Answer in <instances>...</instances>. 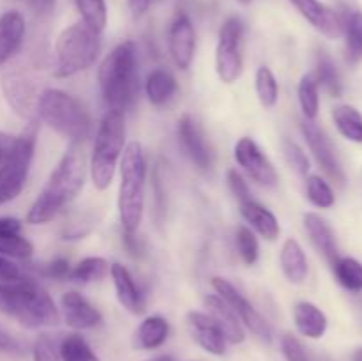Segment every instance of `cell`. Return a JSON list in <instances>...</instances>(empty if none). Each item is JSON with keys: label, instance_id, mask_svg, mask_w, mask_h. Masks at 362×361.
<instances>
[{"label": "cell", "instance_id": "7", "mask_svg": "<svg viewBox=\"0 0 362 361\" xmlns=\"http://www.w3.org/2000/svg\"><path fill=\"white\" fill-rule=\"evenodd\" d=\"M101 53V38L83 21L64 28L55 41V76L69 78L94 66Z\"/></svg>", "mask_w": 362, "mask_h": 361}, {"label": "cell", "instance_id": "2", "mask_svg": "<svg viewBox=\"0 0 362 361\" xmlns=\"http://www.w3.org/2000/svg\"><path fill=\"white\" fill-rule=\"evenodd\" d=\"M101 96L108 110L126 113L140 92L136 45L124 41L103 59L98 69Z\"/></svg>", "mask_w": 362, "mask_h": 361}, {"label": "cell", "instance_id": "48", "mask_svg": "<svg viewBox=\"0 0 362 361\" xmlns=\"http://www.w3.org/2000/svg\"><path fill=\"white\" fill-rule=\"evenodd\" d=\"M127 2H129V7L131 11H133L134 16H141V14L148 9L152 0H127Z\"/></svg>", "mask_w": 362, "mask_h": 361}, {"label": "cell", "instance_id": "20", "mask_svg": "<svg viewBox=\"0 0 362 361\" xmlns=\"http://www.w3.org/2000/svg\"><path fill=\"white\" fill-rule=\"evenodd\" d=\"M110 276L113 280V287H115V294L120 306L133 315L145 314L144 294L140 292V289L136 287V282L131 276V273L127 271L126 265L119 264V262L112 264Z\"/></svg>", "mask_w": 362, "mask_h": 361}, {"label": "cell", "instance_id": "26", "mask_svg": "<svg viewBox=\"0 0 362 361\" xmlns=\"http://www.w3.org/2000/svg\"><path fill=\"white\" fill-rule=\"evenodd\" d=\"M170 324L161 315H151L144 319L134 333V347L141 350L159 349L168 340Z\"/></svg>", "mask_w": 362, "mask_h": 361}, {"label": "cell", "instance_id": "51", "mask_svg": "<svg viewBox=\"0 0 362 361\" xmlns=\"http://www.w3.org/2000/svg\"><path fill=\"white\" fill-rule=\"evenodd\" d=\"M145 361H175L172 356H166V354H161V356H156L151 357V360H145Z\"/></svg>", "mask_w": 362, "mask_h": 361}, {"label": "cell", "instance_id": "5", "mask_svg": "<svg viewBox=\"0 0 362 361\" xmlns=\"http://www.w3.org/2000/svg\"><path fill=\"white\" fill-rule=\"evenodd\" d=\"M35 115L71 144L78 145L90 134L92 122L85 106L60 88H45L39 92Z\"/></svg>", "mask_w": 362, "mask_h": 361}, {"label": "cell", "instance_id": "1", "mask_svg": "<svg viewBox=\"0 0 362 361\" xmlns=\"http://www.w3.org/2000/svg\"><path fill=\"white\" fill-rule=\"evenodd\" d=\"M87 177L85 156L76 144H71L60 161L49 173L41 193L27 212V223L45 225L52 222L71 200L76 198Z\"/></svg>", "mask_w": 362, "mask_h": 361}, {"label": "cell", "instance_id": "18", "mask_svg": "<svg viewBox=\"0 0 362 361\" xmlns=\"http://www.w3.org/2000/svg\"><path fill=\"white\" fill-rule=\"evenodd\" d=\"M297 11L310 21L318 32L329 39H338L343 34V21L334 9L322 4L320 0H290Z\"/></svg>", "mask_w": 362, "mask_h": 361}, {"label": "cell", "instance_id": "35", "mask_svg": "<svg viewBox=\"0 0 362 361\" xmlns=\"http://www.w3.org/2000/svg\"><path fill=\"white\" fill-rule=\"evenodd\" d=\"M255 88H257L258 101L264 108H274L279 99V85L274 73L267 66H260L255 74Z\"/></svg>", "mask_w": 362, "mask_h": 361}, {"label": "cell", "instance_id": "21", "mask_svg": "<svg viewBox=\"0 0 362 361\" xmlns=\"http://www.w3.org/2000/svg\"><path fill=\"white\" fill-rule=\"evenodd\" d=\"M25 30L27 25L20 11H6L0 14V67L6 66L20 50Z\"/></svg>", "mask_w": 362, "mask_h": 361}, {"label": "cell", "instance_id": "9", "mask_svg": "<svg viewBox=\"0 0 362 361\" xmlns=\"http://www.w3.org/2000/svg\"><path fill=\"white\" fill-rule=\"evenodd\" d=\"M244 69V23L230 16L221 25L216 46V73L223 84H233Z\"/></svg>", "mask_w": 362, "mask_h": 361}, {"label": "cell", "instance_id": "39", "mask_svg": "<svg viewBox=\"0 0 362 361\" xmlns=\"http://www.w3.org/2000/svg\"><path fill=\"white\" fill-rule=\"evenodd\" d=\"M34 253V246L27 237L20 236H0V255L13 258H28Z\"/></svg>", "mask_w": 362, "mask_h": 361}, {"label": "cell", "instance_id": "49", "mask_svg": "<svg viewBox=\"0 0 362 361\" xmlns=\"http://www.w3.org/2000/svg\"><path fill=\"white\" fill-rule=\"evenodd\" d=\"M13 142H14V137H11V134L0 131V161H2L4 156H6V152L11 149Z\"/></svg>", "mask_w": 362, "mask_h": 361}, {"label": "cell", "instance_id": "11", "mask_svg": "<svg viewBox=\"0 0 362 361\" xmlns=\"http://www.w3.org/2000/svg\"><path fill=\"white\" fill-rule=\"evenodd\" d=\"M233 158L237 165L246 172L250 179L265 188H274L278 184L279 177L276 172L271 159L262 152L257 142L250 137H243L233 147Z\"/></svg>", "mask_w": 362, "mask_h": 361}, {"label": "cell", "instance_id": "19", "mask_svg": "<svg viewBox=\"0 0 362 361\" xmlns=\"http://www.w3.org/2000/svg\"><path fill=\"white\" fill-rule=\"evenodd\" d=\"M204 304L207 308V314L221 328L226 342L237 345V343H243L246 340V329H244L243 322L239 321L235 311L230 308V304L225 299H221L218 294H209L204 297Z\"/></svg>", "mask_w": 362, "mask_h": 361}, {"label": "cell", "instance_id": "27", "mask_svg": "<svg viewBox=\"0 0 362 361\" xmlns=\"http://www.w3.org/2000/svg\"><path fill=\"white\" fill-rule=\"evenodd\" d=\"M177 85L175 76L166 69H154L148 73L147 81H145V94L148 101L154 106H163L175 96Z\"/></svg>", "mask_w": 362, "mask_h": 361}, {"label": "cell", "instance_id": "46", "mask_svg": "<svg viewBox=\"0 0 362 361\" xmlns=\"http://www.w3.org/2000/svg\"><path fill=\"white\" fill-rule=\"evenodd\" d=\"M21 225L20 219L11 218V216H0V236H20Z\"/></svg>", "mask_w": 362, "mask_h": 361}, {"label": "cell", "instance_id": "33", "mask_svg": "<svg viewBox=\"0 0 362 361\" xmlns=\"http://www.w3.org/2000/svg\"><path fill=\"white\" fill-rule=\"evenodd\" d=\"M334 276L343 289L350 292H362V264L354 257H339L332 264Z\"/></svg>", "mask_w": 362, "mask_h": 361}, {"label": "cell", "instance_id": "44", "mask_svg": "<svg viewBox=\"0 0 362 361\" xmlns=\"http://www.w3.org/2000/svg\"><path fill=\"white\" fill-rule=\"evenodd\" d=\"M226 180H228L230 190H232L233 197H235L237 200L244 202V200H247V198H251L250 186H247V183L244 180V177L240 176L239 170L230 168L228 173H226Z\"/></svg>", "mask_w": 362, "mask_h": 361}, {"label": "cell", "instance_id": "40", "mask_svg": "<svg viewBox=\"0 0 362 361\" xmlns=\"http://www.w3.org/2000/svg\"><path fill=\"white\" fill-rule=\"evenodd\" d=\"M283 152H285V158L288 161V165L296 170L299 176H308L310 172V158H308L306 152L300 149V145H297L292 140H283Z\"/></svg>", "mask_w": 362, "mask_h": 361}, {"label": "cell", "instance_id": "47", "mask_svg": "<svg viewBox=\"0 0 362 361\" xmlns=\"http://www.w3.org/2000/svg\"><path fill=\"white\" fill-rule=\"evenodd\" d=\"M0 353H20V343L6 329L0 328Z\"/></svg>", "mask_w": 362, "mask_h": 361}, {"label": "cell", "instance_id": "23", "mask_svg": "<svg viewBox=\"0 0 362 361\" xmlns=\"http://www.w3.org/2000/svg\"><path fill=\"white\" fill-rule=\"evenodd\" d=\"M239 205L240 214H243V218L246 219V223L255 230V232L260 234V236L267 241L278 239L279 232H281V227H279V222L274 216V212L269 211L265 205L253 200V198L239 202Z\"/></svg>", "mask_w": 362, "mask_h": 361}, {"label": "cell", "instance_id": "6", "mask_svg": "<svg viewBox=\"0 0 362 361\" xmlns=\"http://www.w3.org/2000/svg\"><path fill=\"white\" fill-rule=\"evenodd\" d=\"M124 147H126V119H124V113L108 110L101 119V122H99L94 147H92L90 166H88L92 184H94L95 190H108L113 176H115L117 165L122 158Z\"/></svg>", "mask_w": 362, "mask_h": 361}, {"label": "cell", "instance_id": "17", "mask_svg": "<svg viewBox=\"0 0 362 361\" xmlns=\"http://www.w3.org/2000/svg\"><path fill=\"white\" fill-rule=\"evenodd\" d=\"M60 310L67 326L76 331H83V329H92L101 326L103 315L95 306H92L81 294L76 290H69V292L62 294L60 297Z\"/></svg>", "mask_w": 362, "mask_h": 361}, {"label": "cell", "instance_id": "14", "mask_svg": "<svg viewBox=\"0 0 362 361\" xmlns=\"http://www.w3.org/2000/svg\"><path fill=\"white\" fill-rule=\"evenodd\" d=\"M168 52L173 64L186 71L193 64L197 52V32L187 14H177L168 28Z\"/></svg>", "mask_w": 362, "mask_h": 361}, {"label": "cell", "instance_id": "43", "mask_svg": "<svg viewBox=\"0 0 362 361\" xmlns=\"http://www.w3.org/2000/svg\"><path fill=\"white\" fill-rule=\"evenodd\" d=\"M41 275L48 276V278L55 280H66L71 275V264L67 258L57 257L53 260L46 262L45 265H41Z\"/></svg>", "mask_w": 362, "mask_h": 361}, {"label": "cell", "instance_id": "3", "mask_svg": "<svg viewBox=\"0 0 362 361\" xmlns=\"http://www.w3.org/2000/svg\"><path fill=\"white\" fill-rule=\"evenodd\" d=\"M0 311L23 328H52L60 322V310L39 283L20 278L0 283Z\"/></svg>", "mask_w": 362, "mask_h": 361}, {"label": "cell", "instance_id": "24", "mask_svg": "<svg viewBox=\"0 0 362 361\" xmlns=\"http://www.w3.org/2000/svg\"><path fill=\"white\" fill-rule=\"evenodd\" d=\"M279 264H281L283 275H285V278L288 280L290 283L303 285L308 280L310 265H308L306 253H304L299 241L293 239V237H288V239L283 243L281 253H279Z\"/></svg>", "mask_w": 362, "mask_h": 361}, {"label": "cell", "instance_id": "31", "mask_svg": "<svg viewBox=\"0 0 362 361\" xmlns=\"http://www.w3.org/2000/svg\"><path fill=\"white\" fill-rule=\"evenodd\" d=\"M297 96H299V105L300 110H303L304 119H317L318 110H320V87H318L313 73H308L300 78L299 87H297Z\"/></svg>", "mask_w": 362, "mask_h": 361}, {"label": "cell", "instance_id": "50", "mask_svg": "<svg viewBox=\"0 0 362 361\" xmlns=\"http://www.w3.org/2000/svg\"><path fill=\"white\" fill-rule=\"evenodd\" d=\"M25 2H27L32 9L37 11V13H45V11H48L49 7L53 6V0H25Z\"/></svg>", "mask_w": 362, "mask_h": 361}, {"label": "cell", "instance_id": "30", "mask_svg": "<svg viewBox=\"0 0 362 361\" xmlns=\"http://www.w3.org/2000/svg\"><path fill=\"white\" fill-rule=\"evenodd\" d=\"M110 268H112V264L106 258L87 257L78 262L74 268H71L69 280L78 283L101 282V280H105L110 275Z\"/></svg>", "mask_w": 362, "mask_h": 361}, {"label": "cell", "instance_id": "13", "mask_svg": "<svg viewBox=\"0 0 362 361\" xmlns=\"http://www.w3.org/2000/svg\"><path fill=\"white\" fill-rule=\"evenodd\" d=\"M177 137L179 144L182 147L184 154L191 159L197 168L209 170L212 166V151L211 145L207 144L204 130L189 113H184L177 124Z\"/></svg>", "mask_w": 362, "mask_h": 361}, {"label": "cell", "instance_id": "52", "mask_svg": "<svg viewBox=\"0 0 362 361\" xmlns=\"http://www.w3.org/2000/svg\"><path fill=\"white\" fill-rule=\"evenodd\" d=\"M352 361H362V347L352 354Z\"/></svg>", "mask_w": 362, "mask_h": 361}, {"label": "cell", "instance_id": "38", "mask_svg": "<svg viewBox=\"0 0 362 361\" xmlns=\"http://www.w3.org/2000/svg\"><path fill=\"white\" fill-rule=\"evenodd\" d=\"M235 246L239 251L240 258L244 264L253 265L258 260V253H260V244H258L257 236L253 230L246 225H240L235 232Z\"/></svg>", "mask_w": 362, "mask_h": 361}, {"label": "cell", "instance_id": "10", "mask_svg": "<svg viewBox=\"0 0 362 361\" xmlns=\"http://www.w3.org/2000/svg\"><path fill=\"white\" fill-rule=\"evenodd\" d=\"M212 289L216 290L221 299H225L230 304L235 315L239 317V321L243 322L244 329H250L253 335H257L258 338L264 340V342H272V328L267 321L264 319V315L253 306V304L247 301V297L233 285L232 282H228L226 278L221 276H214L212 278Z\"/></svg>", "mask_w": 362, "mask_h": 361}, {"label": "cell", "instance_id": "41", "mask_svg": "<svg viewBox=\"0 0 362 361\" xmlns=\"http://www.w3.org/2000/svg\"><path fill=\"white\" fill-rule=\"evenodd\" d=\"M32 361H60L59 349L52 336L41 333L32 345Z\"/></svg>", "mask_w": 362, "mask_h": 361}, {"label": "cell", "instance_id": "8", "mask_svg": "<svg viewBox=\"0 0 362 361\" xmlns=\"http://www.w3.org/2000/svg\"><path fill=\"white\" fill-rule=\"evenodd\" d=\"M37 124L30 120L27 130L14 137L13 145L0 161V205L9 204L23 191L34 159Z\"/></svg>", "mask_w": 362, "mask_h": 361}, {"label": "cell", "instance_id": "29", "mask_svg": "<svg viewBox=\"0 0 362 361\" xmlns=\"http://www.w3.org/2000/svg\"><path fill=\"white\" fill-rule=\"evenodd\" d=\"M313 76L315 80H317L318 87H324L325 91L329 92V96H332V98H339V96H341V76H339V71L338 67H336L334 60H332L327 53L322 52L320 55H318Z\"/></svg>", "mask_w": 362, "mask_h": 361}, {"label": "cell", "instance_id": "53", "mask_svg": "<svg viewBox=\"0 0 362 361\" xmlns=\"http://www.w3.org/2000/svg\"><path fill=\"white\" fill-rule=\"evenodd\" d=\"M240 4H244V6H247V4H251V0H239Z\"/></svg>", "mask_w": 362, "mask_h": 361}, {"label": "cell", "instance_id": "15", "mask_svg": "<svg viewBox=\"0 0 362 361\" xmlns=\"http://www.w3.org/2000/svg\"><path fill=\"white\" fill-rule=\"evenodd\" d=\"M2 88L11 108L23 119L32 120L35 115L39 94L34 91L30 80L20 71H7L2 78Z\"/></svg>", "mask_w": 362, "mask_h": 361}, {"label": "cell", "instance_id": "45", "mask_svg": "<svg viewBox=\"0 0 362 361\" xmlns=\"http://www.w3.org/2000/svg\"><path fill=\"white\" fill-rule=\"evenodd\" d=\"M21 278V271L14 262H11L9 258L0 255V283L7 282H16Z\"/></svg>", "mask_w": 362, "mask_h": 361}, {"label": "cell", "instance_id": "37", "mask_svg": "<svg viewBox=\"0 0 362 361\" xmlns=\"http://www.w3.org/2000/svg\"><path fill=\"white\" fill-rule=\"evenodd\" d=\"M346 38V55L352 64L362 60V11H354L343 25Z\"/></svg>", "mask_w": 362, "mask_h": 361}, {"label": "cell", "instance_id": "4", "mask_svg": "<svg viewBox=\"0 0 362 361\" xmlns=\"http://www.w3.org/2000/svg\"><path fill=\"white\" fill-rule=\"evenodd\" d=\"M147 161L138 142H129L120 158L119 218L122 232L136 234L144 219Z\"/></svg>", "mask_w": 362, "mask_h": 361}, {"label": "cell", "instance_id": "25", "mask_svg": "<svg viewBox=\"0 0 362 361\" xmlns=\"http://www.w3.org/2000/svg\"><path fill=\"white\" fill-rule=\"evenodd\" d=\"M293 322L297 331L311 340H320L329 328V321L324 311L310 301H299L293 306Z\"/></svg>", "mask_w": 362, "mask_h": 361}, {"label": "cell", "instance_id": "12", "mask_svg": "<svg viewBox=\"0 0 362 361\" xmlns=\"http://www.w3.org/2000/svg\"><path fill=\"white\" fill-rule=\"evenodd\" d=\"M303 134L308 142V147L313 152L315 159L320 165V168L324 170L325 176L331 180H334L336 184L345 183V172H343V166L339 163L338 156H336L334 147H332L331 140L327 138L325 131L318 126L315 120H303Z\"/></svg>", "mask_w": 362, "mask_h": 361}, {"label": "cell", "instance_id": "34", "mask_svg": "<svg viewBox=\"0 0 362 361\" xmlns=\"http://www.w3.org/2000/svg\"><path fill=\"white\" fill-rule=\"evenodd\" d=\"M74 2H76V9L83 23L94 32L101 34L108 23L106 0H74Z\"/></svg>", "mask_w": 362, "mask_h": 361}, {"label": "cell", "instance_id": "28", "mask_svg": "<svg viewBox=\"0 0 362 361\" xmlns=\"http://www.w3.org/2000/svg\"><path fill=\"white\" fill-rule=\"evenodd\" d=\"M332 120L341 137L362 144V113L352 105H339L332 110Z\"/></svg>", "mask_w": 362, "mask_h": 361}, {"label": "cell", "instance_id": "22", "mask_svg": "<svg viewBox=\"0 0 362 361\" xmlns=\"http://www.w3.org/2000/svg\"><path fill=\"white\" fill-rule=\"evenodd\" d=\"M304 229H306L313 246L324 255L325 260L334 264L339 258L338 241H336L334 230L329 225L327 219L322 218L317 212H306L304 214Z\"/></svg>", "mask_w": 362, "mask_h": 361}, {"label": "cell", "instance_id": "32", "mask_svg": "<svg viewBox=\"0 0 362 361\" xmlns=\"http://www.w3.org/2000/svg\"><path fill=\"white\" fill-rule=\"evenodd\" d=\"M60 361H101L80 333H69L59 345Z\"/></svg>", "mask_w": 362, "mask_h": 361}, {"label": "cell", "instance_id": "16", "mask_svg": "<svg viewBox=\"0 0 362 361\" xmlns=\"http://www.w3.org/2000/svg\"><path fill=\"white\" fill-rule=\"evenodd\" d=\"M187 328H189L191 336L194 342L205 350V353L212 354V356H223L226 353V342L225 335H223L221 328L218 322L205 311L191 310L187 314Z\"/></svg>", "mask_w": 362, "mask_h": 361}, {"label": "cell", "instance_id": "42", "mask_svg": "<svg viewBox=\"0 0 362 361\" xmlns=\"http://www.w3.org/2000/svg\"><path fill=\"white\" fill-rule=\"evenodd\" d=\"M281 353L286 357V361H310L308 350L304 349L303 342L297 336L286 335L281 336Z\"/></svg>", "mask_w": 362, "mask_h": 361}, {"label": "cell", "instance_id": "36", "mask_svg": "<svg viewBox=\"0 0 362 361\" xmlns=\"http://www.w3.org/2000/svg\"><path fill=\"white\" fill-rule=\"evenodd\" d=\"M306 195L308 200L318 209H331L336 204V195L332 186L317 173L306 176Z\"/></svg>", "mask_w": 362, "mask_h": 361}]
</instances>
